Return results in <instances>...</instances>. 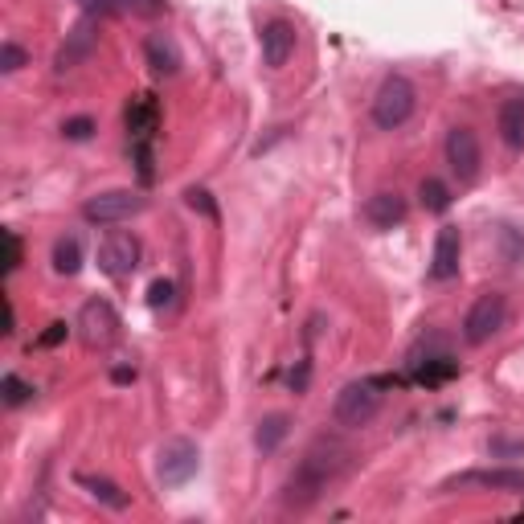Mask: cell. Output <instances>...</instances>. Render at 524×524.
Returning a JSON list of instances; mask_svg holds the SVG:
<instances>
[{
  "label": "cell",
  "mask_w": 524,
  "mask_h": 524,
  "mask_svg": "<svg viewBox=\"0 0 524 524\" xmlns=\"http://www.w3.org/2000/svg\"><path fill=\"white\" fill-rule=\"evenodd\" d=\"M406 377H361V381H348L340 393H336V402H332V422L344 426V430H361L377 418L381 410V398H385V389L393 385H402Z\"/></svg>",
  "instance_id": "obj_2"
},
{
  "label": "cell",
  "mask_w": 524,
  "mask_h": 524,
  "mask_svg": "<svg viewBox=\"0 0 524 524\" xmlns=\"http://www.w3.org/2000/svg\"><path fill=\"white\" fill-rule=\"evenodd\" d=\"M172 291H177V287H172V279H156L152 287H148V308H168V303H172Z\"/></svg>",
  "instance_id": "obj_28"
},
{
  "label": "cell",
  "mask_w": 524,
  "mask_h": 524,
  "mask_svg": "<svg viewBox=\"0 0 524 524\" xmlns=\"http://www.w3.org/2000/svg\"><path fill=\"white\" fill-rule=\"evenodd\" d=\"M443 492H496V496H524V467H475L447 479Z\"/></svg>",
  "instance_id": "obj_7"
},
{
  "label": "cell",
  "mask_w": 524,
  "mask_h": 524,
  "mask_svg": "<svg viewBox=\"0 0 524 524\" xmlns=\"http://www.w3.org/2000/svg\"><path fill=\"white\" fill-rule=\"evenodd\" d=\"M418 201H422L426 213H447L451 201H455V193H451V185L439 181V177H422V185H418Z\"/></svg>",
  "instance_id": "obj_20"
},
{
  "label": "cell",
  "mask_w": 524,
  "mask_h": 524,
  "mask_svg": "<svg viewBox=\"0 0 524 524\" xmlns=\"http://www.w3.org/2000/svg\"><path fill=\"white\" fill-rule=\"evenodd\" d=\"M54 271L66 275V279L82 271V242H78V234H66V238L54 242Z\"/></svg>",
  "instance_id": "obj_21"
},
{
  "label": "cell",
  "mask_w": 524,
  "mask_h": 524,
  "mask_svg": "<svg viewBox=\"0 0 524 524\" xmlns=\"http://www.w3.org/2000/svg\"><path fill=\"white\" fill-rule=\"evenodd\" d=\"M0 393H5V406H25V402H33V385L25 381V377H17V373H5V377H0Z\"/></svg>",
  "instance_id": "obj_24"
},
{
  "label": "cell",
  "mask_w": 524,
  "mask_h": 524,
  "mask_svg": "<svg viewBox=\"0 0 524 524\" xmlns=\"http://www.w3.org/2000/svg\"><path fill=\"white\" fill-rule=\"evenodd\" d=\"M111 381H115V385L136 381V365H119V369H111Z\"/></svg>",
  "instance_id": "obj_34"
},
{
  "label": "cell",
  "mask_w": 524,
  "mask_h": 524,
  "mask_svg": "<svg viewBox=\"0 0 524 524\" xmlns=\"http://www.w3.org/2000/svg\"><path fill=\"white\" fill-rule=\"evenodd\" d=\"M353 447H348L340 434H320V439L308 443V451L299 455V463L291 467L287 484H283V504L295 508V512H308L312 504L324 500V492L332 484H340V479L348 475V467H353Z\"/></svg>",
  "instance_id": "obj_1"
},
{
  "label": "cell",
  "mask_w": 524,
  "mask_h": 524,
  "mask_svg": "<svg viewBox=\"0 0 524 524\" xmlns=\"http://www.w3.org/2000/svg\"><path fill=\"white\" fill-rule=\"evenodd\" d=\"M66 336H70V324H66V320H54V324H50L46 332L37 336V348H58V344H62Z\"/></svg>",
  "instance_id": "obj_32"
},
{
  "label": "cell",
  "mask_w": 524,
  "mask_h": 524,
  "mask_svg": "<svg viewBox=\"0 0 524 524\" xmlns=\"http://www.w3.org/2000/svg\"><path fill=\"white\" fill-rule=\"evenodd\" d=\"M287 430H291V418L287 414H267L258 422V430H254V447L262 451V455H275L279 447H283V439H287Z\"/></svg>",
  "instance_id": "obj_19"
},
{
  "label": "cell",
  "mask_w": 524,
  "mask_h": 524,
  "mask_svg": "<svg viewBox=\"0 0 524 524\" xmlns=\"http://www.w3.org/2000/svg\"><path fill=\"white\" fill-rule=\"evenodd\" d=\"M459 258H463V234H459V226H443L439 238H434L430 283H451V279H459Z\"/></svg>",
  "instance_id": "obj_14"
},
{
  "label": "cell",
  "mask_w": 524,
  "mask_h": 524,
  "mask_svg": "<svg viewBox=\"0 0 524 524\" xmlns=\"http://www.w3.org/2000/svg\"><path fill=\"white\" fill-rule=\"evenodd\" d=\"M504 324H508V295L484 291V295H479L471 308H467V316H463V340H467L471 348H479V344H488L492 336H500Z\"/></svg>",
  "instance_id": "obj_5"
},
{
  "label": "cell",
  "mask_w": 524,
  "mask_h": 524,
  "mask_svg": "<svg viewBox=\"0 0 524 524\" xmlns=\"http://www.w3.org/2000/svg\"><path fill=\"white\" fill-rule=\"evenodd\" d=\"M144 58H148V66H152L156 78H172V74L181 70V50H177V41H172L168 33H152L144 41Z\"/></svg>",
  "instance_id": "obj_17"
},
{
  "label": "cell",
  "mask_w": 524,
  "mask_h": 524,
  "mask_svg": "<svg viewBox=\"0 0 524 524\" xmlns=\"http://www.w3.org/2000/svg\"><path fill=\"white\" fill-rule=\"evenodd\" d=\"M361 213H365V222H369L373 230H393V226L406 222L410 205H406V197H402L398 189H381V193H373V197L361 205Z\"/></svg>",
  "instance_id": "obj_16"
},
{
  "label": "cell",
  "mask_w": 524,
  "mask_h": 524,
  "mask_svg": "<svg viewBox=\"0 0 524 524\" xmlns=\"http://www.w3.org/2000/svg\"><path fill=\"white\" fill-rule=\"evenodd\" d=\"M123 127H127V144H152L160 127V103L152 95H136L123 111Z\"/></svg>",
  "instance_id": "obj_15"
},
{
  "label": "cell",
  "mask_w": 524,
  "mask_h": 524,
  "mask_svg": "<svg viewBox=\"0 0 524 524\" xmlns=\"http://www.w3.org/2000/svg\"><path fill=\"white\" fill-rule=\"evenodd\" d=\"M262 66L267 70H283L291 58H295V46H299V29H295V21H287V17H275V21H267L262 25Z\"/></svg>",
  "instance_id": "obj_12"
},
{
  "label": "cell",
  "mask_w": 524,
  "mask_h": 524,
  "mask_svg": "<svg viewBox=\"0 0 524 524\" xmlns=\"http://www.w3.org/2000/svg\"><path fill=\"white\" fill-rule=\"evenodd\" d=\"M418 111V86L406 78V74H385L377 95H373V107H369V119L377 131H398L414 119Z\"/></svg>",
  "instance_id": "obj_3"
},
{
  "label": "cell",
  "mask_w": 524,
  "mask_h": 524,
  "mask_svg": "<svg viewBox=\"0 0 524 524\" xmlns=\"http://www.w3.org/2000/svg\"><path fill=\"white\" fill-rule=\"evenodd\" d=\"M21 66H29V50L17 46V41L9 37L5 46H0V74H17Z\"/></svg>",
  "instance_id": "obj_26"
},
{
  "label": "cell",
  "mask_w": 524,
  "mask_h": 524,
  "mask_svg": "<svg viewBox=\"0 0 524 524\" xmlns=\"http://www.w3.org/2000/svg\"><path fill=\"white\" fill-rule=\"evenodd\" d=\"M148 209V197L140 189H107L99 197H91L82 205V217L91 226H119V222H131L136 213Z\"/></svg>",
  "instance_id": "obj_8"
},
{
  "label": "cell",
  "mask_w": 524,
  "mask_h": 524,
  "mask_svg": "<svg viewBox=\"0 0 524 524\" xmlns=\"http://www.w3.org/2000/svg\"><path fill=\"white\" fill-rule=\"evenodd\" d=\"M308 381H312V361H299V369H291V389L303 393V389H308Z\"/></svg>",
  "instance_id": "obj_33"
},
{
  "label": "cell",
  "mask_w": 524,
  "mask_h": 524,
  "mask_svg": "<svg viewBox=\"0 0 524 524\" xmlns=\"http://www.w3.org/2000/svg\"><path fill=\"white\" fill-rule=\"evenodd\" d=\"M492 459H524V439H508V434H492L488 439Z\"/></svg>",
  "instance_id": "obj_27"
},
{
  "label": "cell",
  "mask_w": 524,
  "mask_h": 524,
  "mask_svg": "<svg viewBox=\"0 0 524 524\" xmlns=\"http://www.w3.org/2000/svg\"><path fill=\"white\" fill-rule=\"evenodd\" d=\"M95 258H99V271L107 279H131L140 267V238L127 234V230H107L99 238Z\"/></svg>",
  "instance_id": "obj_9"
},
{
  "label": "cell",
  "mask_w": 524,
  "mask_h": 524,
  "mask_svg": "<svg viewBox=\"0 0 524 524\" xmlns=\"http://www.w3.org/2000/svg\"><path fill=\"white\" fill-rule=\"evenodd\" d=\"M443 152H447V164H451V172L459 177V185H471V181L479 177V164H484V148H479V136H475L471 127H451Z\"/></svg>",
  "instance_id": "obj_10"
},
{
  "label": "cell",
  "mask_w": 524,
  "mask_h": 524,
  "mask_svg": "<svg viewBox=\"0 0 524 524\" xmlns=\"http://www.w3.org/2000/svg\"><path fill=\"white\" fill-rule=\"evenodd\" d=\"M78 5L86 9V17H111L127 5V0H78Z\"/></svg>",
  "instance_id": "obj_30"
},
{
  "label": "cell",
  "mask_w": 524,
  "mask_h": 524,
  "mask_svg": "<svg viewBox=\"0 0 524 524\" xmlns=\"http://www.w3.org/2000/svg\"><path fill=\"white\" fill-rule=\"evenodd\" d=\"M17 332V312H13V299H5V336Z\"/></svg>",
  "instance_id": "obj_35"
},
{
  "label": "cell",
  "mask_w": 524,
  "mask_h": 524,
  "mask_svg": "<svg viewBox=\"0 0 524 524\" xmlns=\"http://www.w3.org/2000/svg\"><path fill=\"white\" fill-rule=\"evenodd\" d=\"M496 131H500V140H504L512 152L524 148V95H512V99L500 103V111H496Z\"/></svg>",
  "instance_id": "obj_18"
},
{
  "label": "cell",
  "mask_w": 524,
  "mask_h": 524,
  "mask_svg": "<svg viewBox=\"0 0 524 524\" xmlns=\"http://www.w3.org/2000/svg\"><path fill=\"white\" fill-rule=\"evenodd\" d=\"M406 381L410 385H426V389H439V385H447V381H455L459 377V361L447 353V344L434 336L430 344L422 340L414 353H410V361H406Z\"/></svg>",
  "instance_id": "obj_4"
},
{
  "label": "cell",
  "mask_w": 524,
  "mask_h": 524,
  "mask_svg": "<svg viewBox=\"0 0 524 524\" xmlns=\"http://www.w3.org/2000/svg\"><path fill=\"white\" fill-rule=\"evenodd\" d=\"M95 46H99V17H82L70 33H66V46L58 50V58H54V70L58 74H66V70H74V66H82L86 58L95 54Z\"/></svg>",
  "instance_id": "obj_13"
},
{
  "label": "cell",
  "mask_w": 524,
  "mask_h": 524,
  "mask_svg": "<svg viewBox=\"0 0 524 524\" xmlns=\"http://www.w3.org/2000/svg\"><path fill=\"white\" fill-rule=\"evenodd\" d=\"M5 242H9V262H5V275H13L21 267V258H25V242L17 230H5Z\"/></svg>",
  "instance_id": "obj_31"
},
{
  "label": "cell",
  "mask_w": 524,
  "mask_h": 524,
  "mask_svg": "<svg viewBox=\"0 0 524 524\" xmlns=\"http://www.w3.org/2000/svg\"><path fill=\"white\" fill-rule=\"evenodd\" d=\"M201 471V447L193 439H168L156 455V484L160 488H185L189 479Z\"/></svg>",
  "instance_id": "obj_6"
},
{
  "label": "cell",
  "mask_w": 524,
  "mask_h": 524,
  "mask_svg": "<svg viewBox=\"0 0 524 524\" xmlns=\"http://www.w3.org/2000/svg\"><path fill=\"white\" fill-rule=\"evenodd\" d=\"M185 201H189V209H197V213H205V217H209V222H217V205H213L209 189H189V193H185Z\"/></svg>",
  "instance_id": "obj_29"
},
{
  "label": "cell",
  "mask_w": 524,
  "mask_h": 524,
  "mask_svg": "<svg viewBox=\"0 0 524 524\" xmlns=\"http://www.w3.org/2000/svg\"><path fill=\"white\" fill-rule=\"evenodd\" d=\"M78 484H82V488H91V496H95L99 504L115 508V512H123V508H127V496L111 484V479H103V475H78Z\"/></svg>",
  "instance_id": "obj_22"
},
{
  "label": "cell",
  "mask_w": 524,
  "mask_h": 524,
  "mask_svg": "<svg viewBox=\"0 0 524 524\" xmlns=\"http://www.w3.org/2000/svg\"><path fill=\"white\" fill-rule=\"evenodd\" d=\"M496 242H500V258L508 267H524V234L512 230V226H500L496 230Z\"/></svg>",
  "instance_id": "obj_23"
},
{
  "label": "cell",
  "mask_w": 524,
  "mask_h": 524,
  "mask_svg": "<svg viewBox=\"0 0 524 524\" xmlns=\"http://www.w3.org/2000/svg\"><path fill=\"white\" fill-rule=\"evenodd\" d=\"M95 131H99V123H95L91 115H74V119L62 123V136H66L70 144H86V140L95 136Z\"/></svg>",
  "instance_id": "obj_25"
},
{
  "label": "cell",
  "mask_w": 524,
  "mask_h": 524,
  "mask_svg": "<svg viewBox=\"0 0 524 524\" xmlns=\"http://www.w3.org/2000/svg\"><path fill=\"white\" fill-rule=\"evenodd\" d=\"M74 328H78L86 348H107L119 336V316H115V308L107 299H86Z\"/></svg>",
  "instance_id": "obj_11"
}]
</instances>
